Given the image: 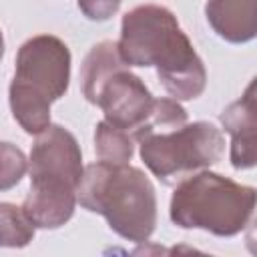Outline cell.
I'll return each instance as SVG.
<instances>
[{"label":"cell","mask_w":257,"mask_h":257,"mask_svg":"<svg viewBox=\"0 0 257 257\" xmlns=\"http://www.w3.org/2000/svg\"><path fill=\"white\" fill-rule=\"evenodd\" d=\"M126 66H153L175 100H193L207 86V70L177 16L159 4H141L120 22L116 42Z\"/></svg>","instance_id":"6da1fadb"},{"label":"cell","mask_w":257,"mask_h":257,"mask_svg":"<svg viewBox=\"0 0 257 257\" xmlns=\"http://www.w3.org/2000/svg\"><path fill=\"white\" fill-rule=\"evenodd\" d=\"M30 191L22 211L36 229H58L70 221L76 207V189L84 173L82 151L74 135L48 124L36 135L28 159Z\"/></svg>","instance_id":"7a4b0ae2"},{"label":"cell","mask_w":257,"mask_h":257,"mask_svg":"<svg viewBox=\"0 0 257 257\" xmlns=\"http://www.w3.org/2000/svg\"><path fill=\"white\" fill-rule=\"evenodd\" d=\"M76 203L106 219L126 241L145 243L157 227V193L151 179L128 163H92L84 167Z\"/></svg>","instance_id":"3957f363"},{"label":"cell","mask_w":257,"mask_h":257,"mask_svg":"<svg viewBox=\"0 0 257 257\" xmlns=\"http://www.w3.org/2000/svg\"><path fill=\"white\" fill-rule=\"evenodd\" d=\"M70 84V50L58 36L36 34L16 54L8 100L14 120L38 135L50 124V104L64 96Z\"/></svg>","instance_id":"277c9868"},{"label":"cell","mask_w":257,"mask_h":257,"mask_svg":"<svg viewBox=\"0 0 257 257\" xmlns=\"http://www.w3.org/2000/svg\"><path fill=\"white\" fill-rule=\"evenodd\" d=\"M257 193L213 171H197L177 185L169 215L181 229H203L233 237L253 221Z\"/></svg>","instance_id":"5b68a950"},{"label":"cell","mask_w":257,"mask_h":257,"mask_svg":"<svg viewBox=\"0 0 257 257\" xmlns=\"http://www.w3.org/2000/svg\"><path fill=\"white\" fill-rule=\"evenodd\" d=\"M137 143L143 163L163 185H175L197 171L217 165L225 151L221 131L207 120L185 122L165 133H151Z\"/></svg>","instance_id":"8992f818"},{"label":"cell","mask_w":257,"mask_h":257,"mask_svg":"<svg viewBox=\"0 0 257 257\" xmlns=\"http://www.w3.org/2000/svg\"><path fill=\"white\" fill-rule=\"evenodd\" d=\"M155 96L145 82L128 70V66L114 70L98 86L92 100V104L102 108L104 120L131 133V137L147 120Z\"/></svg>","instance_id":"52a82bcc"},{"label":"cell","mask_w":257,"mask_h":257,"mask_svg":"<svg viewBox=\"0 0 257 257\" xmlns=\"http://www.w3.org/2000/svg\"><path fill=\"white\" fill-rule=\"evenodd\" d=\"M223 128L231 135V165L237 171L253 169L257 161L255 153V131H257V114H255V80L249 82L243 96L231 102L221 112Z\"/></svg>","instance_id":"ba28073f"},{"label":"cell","mask_w":257,"mask_h":257,"mask_svg":"<svg viewBox=\"0 0 257 257\" xmlns=\"http://www.w3.org/2000/svg\"><path fill=\"white\" fill-rule=\"evenodd\" d=\"M205 16L215 34L231 44H243L257 34V0H207Z\"/></svg>","instance_id":"9c48e42d"},{"label":"cell","mask_w":257,"mask_h":257,"mask_svg":"<svg viewBox=\"0 0 257 257\" xmlns=\"http://www.w3.org/2000/svg\"><path fill=\"white\" fill-rule=\"evenodd\" d=\"M126 66L124 60L120 58L118 46L112 40H102L98 44H94L88 54L82 60V68H80V84H82V94L84 98L92 104L94 94L98 90V86L118 68Z\"/></svg>","instance_id":"30bf717a"},{"label":"cell","mask_w":257,"mask_h":257,"mask_svg":"<svg viewBox=\"0 0 257 257\" xmlns=\"http://www.w3.org/2000/svg\"><path fill=\"white\" fill-rule=\"evenodd\" d=\"M94 151H96L98 161L122 165L133 159L135 141L131 133L110 124L108 120H100L94 131Z\"/></svg>","instance_id":"8fae6325"},{"label":"cell","mask_w":257,"mask_h":257,"mask_svg":"<svg viewBox=\"0 0 257 257\" xmlns=\"http://www.w3.org/2000/svg\"><path fill=\"white\" fill-rule=\"evenodd\" d=\"M36 227L26 217L22 207L0 203V247H26L34 239Z\"/></svg>","instance_id":"7c38bea8"},{"label":"cell","mask_w":257,"mask_h":257,"mask_svg":"<svg viewBox=\"0 0 257 257\" xmlns=\"http://www.w3.org/2000/svg\"><path fill=\"white\" fill-rule=\"evenodd\" d=\"M187 122V110L175 98H155L147 120L133 133V141H139L151 133H165L179 128Z\"/></svg>","instance_id":"4fadbf2b"},{"label":"cell","mask_w":257,"mask_h":257,"mask_svg":"<svg viewBox=\"0 0 257 257\" xmlns=\"http://www.w3.org/2000/svg\"><path fill=\"white\" fill-rule=\"evenodd\" d=\"M28 169L24 153L6 141H0V191H10L16 187Z\"/></svg>","instance_id":"5bb4252c"},{"label":"cell","mask_w":257,"mask_h":257,"mask_svg":"<svg viewBox=\"0 0 257 257\" xmlns=\"http://www.w3.org/2000/svg\"><path fill=\"white\" fill-rule=\"evenodd\" d=\"M122 0H76L80 12L94 22H104L110 16H114L120 8Z\"/></svg>","instance_id":"9a60e30c"},{"label":"cell","mask_w":257,"mask_h":257,"mask_svg":"<svg viewBox=\"0 0 257 257\" xmlns=\"http://www.w3.org/2000/svg\"><path fill=\"white\" fill-rule=\"evenodd\" d=\"M4 56V34H2V28H0V60Z\"/></svg>","instance_id":"2e32d148"}]
</instances>
